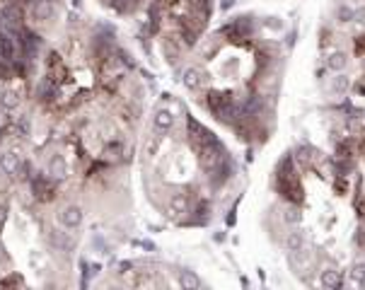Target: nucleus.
Segmentation results:
<instances>
[{
    "mask_svg": "<svg viewBox=\"0 0 365 290\" xmlns=\"http://www.w3.org/2000/svg\"><path fill=\"white\" fill-rule=\"evenodd\" d=\"M196 152H199V164H201V169H206V172H211L213 167H218L220 162L225 160V145L220 143V141H216V138H213L211 143L199 145Z\"/></svg>",
    "mask_w": 365,
    "mask_h": 290,
    "instance_id": "obj_1",
    "label": "nucleus"
},
{
    "mask_svg": "<svg viewBox=\"0 0 365 290\" xmlns=\"http://www.w3.org/2000/svg\"><path fill=\"white\" fill-rule=\"evenodd\" d=\"M208 80H211V75L203 71L201 66H191V68H186L184 75H182V82H184V87L186 90H191V92H199V90H203L206 85H208Z\"/></svg>",
    "mask_w": 365,
    "mask_h": 290,
    "instance_id": "obj_2",
    "label": "nucleus"
},
{
    "mask_svg": "<svg viewBox=\"0 0 365 290\" xmlns=\"http://www.w3.org/2000/svg\"><path fill=\"white\" fill-rule=\"evenodd\" d=\"M186 126H189V141H191V145L194 147H199V145H206L211 143L216 136L199 121V119H194V116H189V121H186Z\"/></svg>",
    "mask_w": 365,
    "mask_h": 290,
    "instance_id": "obj_3",
    "label": "nucleus"
},
{
    "mask_svg": "<svg viewBox=\"0 0 365 290\" xmlns=\"http://www.w3.org/2000/svg\"><path fill=\"white\" fill-rule=\"evenodd\" d=\"M225 32L230 34V39H247L252 32H254V22H252V17H237V19H232V24H227L225 27Z\"/></svg>",
    "mask_w": 365,
    "mask_h": 290,
    "instance_id": "obj_4",
    "label": "nucleus"
},
{
    "mask_svg": "<svg viewBox=\"0 0 365 290\" xmlns=\"http://www.w3.org/2000/svg\"><path fill=\"white\" fill-rule=\"evenodd\" d=\"M32 191H34V196H36V199H41V201H51V199H54V191H56V184H54L49 177L36 174V177L32 179Z\"/></svg>",
    "mask_w": 365,
    "mask_h": 290,
    "instance_id": "obj_5",
    "label": "nucleus"
},
{
    "mask_svg": "<svg viewBox=\"0 0 365 290\" xmlns=\"http://www.w3.org/2000/svg\"><path fill=\"white\" fill-rule=\"evenodd\" d=\"M351 63V56L346 51H329L324 56V68L329 72H344Z\"/></svg>",
    "mask_w": 365,
    "mask_h": 290,
    "instance_id": "obj_6",
    "label": "nucleus"
},
{
    "mask_svg": "<svg viewBox=\"0 0 365 290\" xmlns=\"http://www.w3.org/2000/svg\"><path fill=\"white\" fill-rule=\"evenodd\" d=\"M319 286H322V288H329V290H339L341 286H344L341 271L334 269V266H327V269L319 273Z\"/></svg>",
    "mask_w": 365,
    "mask_h": 290,
    "instance_id": "obj_7",
    "label": "nucleus"
},
{
    "mask_svg": "<svg viewBox=\"0 0 365 290\" xmlns=\"http://www.w3.org/2000/svg\"><path fill=\"white\" fill-rule=\"evenodd\" d=\"M19 46H22V51H24V56L27 58H32L34 54H36V49L41 46V39L36 36V34H32L29 29H19Z\"/></svg>",
    "mask_w": 365,
    "mask_h": 290,
    "instance_id": "obj_8",
    "label": "nucleus"
},
{
    "mask_svg": "<svg viewBox=\"0 0 365 290\" xmlns=\"http://www.w3.org/2000/svg\"><path fill=\"white\" fill-rule=\"evenodd\" d=\"M58 220H61L63 227L75 230V227H80V222H82V208H80V206H68L63 213H58Z\"/></svg>",
    "mask_w": 365,
    "mask_h": 290,
    "instance_id": "obj_9",
    "label": "nucleus"
},
{
    "mask_svg": "<svg viewBox=\"0 0 365 290\" xmlns=\"http://www.w3.org/2000/svg\"><path fill=\"white\" fill-rule=\"evenodd\" d=\"M172 126H174V114L169 109H157L155 116H152V128L160 131V133H167Z\"/></svg>",
    "mask_w": 365,
    "mask_h": 290,
    "instance_id": "obj_10",
    "label": "nucleus"
},
{
    "mask_svg": "<svg viewBox=\"0 0 365 290\" xmlns=\"http://www.w3.org/2000/svg\"><path fill=\"white\" fill-rule=\"evenodd\" d=\"M19 167H22L19 155H15V152H2V155H0V172H2V174L15 177V174L19 172Z\"/></svg>",
    "mask_w": 365,
    "mask_h": 290,
    "instance_id": "obj_11",
    "label": "nucleus"
},
{
    "mask_svg": "<svg viewBox=\"0 0 365 290\" xmlns=\"http://www.w3.org/2000/svg\"><path fill=\"white\" fill-rule=\"evenodd\" d=\"M348 90H351V77H348V75L336 72V75L329 80V92H331L334 97H344V94H348Z\"/></svg>",
    "mask_w": 365,
    "mask_h": 290,
    "instance_id": "obj_12",
    "label": "nucleus"
},
{
    "mask_svg": "<svg viewBox=\"0 0 365 290\" xmlns=\"http://www.w3.org/2000/svg\"><path fill=\"white\" fill-rule=\"evenodd\" d=\"M305 247H307V235H305V230H291L288 237H286V249H288V254L300 252V249H305Z\"/></svg>",
    "mask_w": 365,
    "mask_h": 290,
    "instance_id": "obj_13",
    "label": "nucleus"
},
{
    "mask_svg": "<svg viewBox=\"0 0 365 290\" xmlns=\"http://www.w3.org/2000/svg\"><path fill=\"white\" fill-rule=\"evenodd\" d=\"M169 211H172V216L189 213V196H186L184 191L174 194V196H172V201H169Z\"/></svg>",
    "mask_w": 365,
    "mask_h": 290,
    "instance_id": "obj_14",
    "label": "nucleus"
},
{
    "mask_svg": "<svg viewBox=\"0 0 365 290\" xmlns=\"http://www.w3.org/2000/svg\"><path fill=\"white\" fill-rule=\"evenodd\" d=\"M179 286H182L184 290H196V288H201L203 283H201V278H199L194 271L182 269V271H179Z\"/></svg>",
    "mask_w": 365,
    "mask_h": 290,
    "instance_id": "obj_15",
    "label": "nucleus"
},
{
    "mask_svg": "<svg viewBox=\"0 0 365 290\" xmlns=\"http://www.w3.org/2000/svg\"><path fill=\"white\" fill-rule=\"evenodd\" d=\"M348 281L356 286V288L365 290V261H356L348 271Z\"/></svg>",
    "mask_w": 365,
    "mask_h": 290,
    "instance_id": "obj_16",
    "label": "nucleus"
},
{
    "mask_svg": "<svg viewBox=\"0 0 365 290\" xmlns=\"http://www.w3.org/2000/svg\"><path fill=\"white\" fill-rule=\"evenodd\" d=\"M336 22H339V24H351V22H356V7L341 2V5L336 7Z\"/></svg>",
    "mask_w": 365,
    "mask_h": 290,
    "instance_id": "obj_17",
    "label": "nucleus"
},
{
    "mask_svg": "<svg viewBox=\"0 0 365 290\" xmlns=\"http://www.w3.org/2000/svg\"><path fill=\"white\" fill-rule=\"evenodd\" d=\"M49 174H51L54 179H63V177H66V162H63L61 155H54V157H51V162H49Z\"/></svg>",
    "mask_w": 365,
    "mask_h": 290,
    "instance_id": "obj_18",
    "label": "nucleus"
},
{
    "mask_svg": "<svg viewBox=\"0 0 365 290\" xmlns=\"http://www.w3.org/2000/svg\"><path fill=\"white\" fill-rule=\"evenodd\" d=\"M283 222L291 225V227H297V225L302 222V213H300V208H297L295 203L286 206V211H283Z\"/></svg>",
    "mask_w": 365,
    "mask_h": 290,
    "instance_id": "obj_19",
    "label": "nucleus"
},
{
    "mask_svg": "<svg viewBox=\"0 0 365 290\" xmlns=\"http://www.w3.org/2000/svg\"><path fill=\"white\" fill-rule=\"evenodd\" d=\"M51 242H54L58 249H63V252L73 249V237H68V235L61 232V230H54V232H51Z\"/></svg>",
    "mask_w": 365,
    "mask_h": 290,
    "instance_id": "obj_20",
    "label": "nucleus"
},
{
    "mask_svg": "<svg viewBox=\"0 0 365 290\" xmlns=\"http://www.w3.org/2000/svg\"><path fill=\"white\" fill-rule=\"evenodd\" d=\"M34 17L49 19L51 17V0H34Z\"/></svg>",
    "mask_w": 365,
    "mask_h": 290,
    "instance_id": "obj_21",
    "label": "nucleus"
},
{
    "mask_svg": "<svg viewBox=\"0 0 365 290\" xmlns=\"http://www.w3.org/2000/svg\"><path fill=\"white\" fill-rule=\"evenodd\" d=\"M15 56V46H12V41L5 36V34H0V58L2 61H10Z\"/></svg>",
    "mask_w": 365,
    "mask_h": 290,
    "instance_id": "obj_22",
    "label": "nucleus"
},
{
    "mask_svg": "<svg viewBox=\"0 0 365 290\" xmlns=\"http://www.w3.org/2000/svg\"><path fill=\"white\" fill-rule=\"evenodd\" d=\"M17 104H19V94L12 92V90H7V92L2 94V107H5V109H15Z\"/></svg>",
    "mask_w": 365,
    "mask_h": 290,
    "instance_id": "obj_23",
    "label": "nucleus"
},
{
    "mask_svg": "<svg viewBox=\"0 0 365 290\" xmlns=\"http://www.w3.org/2000/svg\"><path fill=\"white\" fill-rule=\"evenodd\" d=\"M334 191H336L339 196H346V191H348V181H346L344 177H339V179L334 181Z\"/></svg>",
    "mask_w": 365,
    "mask_h": 290,
    "instance_id": "obj_24",
    "label": "nucleus"
},
{
    "mask_svg": "<svg viewBox=\"0 0 365 290\" xmlns=\"http://www.w3.org/2000/svg\"><path fill=\"white\" fill-rule=\"evenodd\" d=\"M264 24H266L269 29H283V22H281L278 17H269V19H266Z\"/></svg>",
    "mask_w": 365,
    "mask_h": 290,
    "instance_id": "obj_25",
    "label": "nucleus"
},
{
    "mask_svg": "<svg viewBox=\"0 0 365 290\" xmlns=\"http://www.w3.org/2000/svg\"><path fill=\"white\" fill-rule=\"evenodd\" d=\"M17 128H19V131H22V136H27V133H29V121H27V119H24V116H22V119H19V121H17Z\"/></svg>",
    "mask_w": 365,
    "mask_h": 290,
    "instance_id": "obj_26",
    "label": "nucleus"
},
{
    "mask_svg": "<svg viewBox=\"0 0 365 290\" xmlns=\"http://www.w3.org/2000/svg\"><path fill=\"white\" fill-rule=\"evenodd\" d=\"M0 286H22V278L12 276V278H7V281H0Z\"/></svg>",
    "mask_w": 365,
    "mask_h": 290,
    "instance_id": "obj_27",
    "label": "nucleus"
},
{
    "mask_svg": "<svg viewBox=\"0 0 365 290\" xmlns=\"http://www.w3.org/2000/svg\"><path fill=\"white\" fill-rule=\"evenodd\" d=\"M356 46H358V54H365V34L356 39Z\"/></svg>",
    "mask_w": 365,
    "mask_h": 290,
    "instance_id": "obj_28",
    "label": "nucleus"
},
{
    "mask_svg": "<svg viewBox=\"0 0 365 290\" xmlns=\"http://www.w3.org/2000/svg\"><path fill=\"white\" fill-rule=\"evenodd\" d=\"M5 218H7V206H5V203H0V227H2Z\"/></svg>",
    "mask_w": 365,
    "mask_h": 290,
    "instance_id": "obj_29",
    "label": "nucleus"
},
{
    "mask_svg": "<svg viewBox=\"0 0 365 290\" xmlns=\"http://www.w3.org/2000/svg\"><path fill=\"white\" fill-rule=\"evenodd\" d=\"M358 211H361V218H363V220H365V199H363V203L358 206Z\"/></svg>",
    "mask_w": 365,
    "mask_h": 290,
    "instance_id": "obj_30",
    "label": "nucleus"
},
{
    "mask_svg": "<svg viewBox=\"0 0 365 290\" xmlns=\"http://www.w3.org/2000/svg\"><path fill=\"white\" fill-rule=\"evenodd\" d=\"M232 2H235V0H222V10H227V7H230Z\"/></svg>",
    "mask_w": 365,
    "mask_h": 290,
    "instance_id": "obj_31",
    "label": "nucleus"
},
{
    "mask_svg": "<svg viewBox=\"0 0 365 290\" xmlns=\"http://www.w3.org/2000/svg\"><path fill=\"white\" fill-rule=\"evenodd\" d=\"M0 261H7V256L2 254V244H0Z\"/></svg>",
    "mask_w": 365,
    "mask_h": 290,
    "instance_id": "obj_32",
    "label": "nucleus"
},
{
    "mask_svg": "<svg viewBox=\"0 0 365 290\" xmlns=\"http://www.w3.org/2000/svg\"><path fill=\"white\" fill-rule=\"evenodd\" d=\"M0 27H2V17H0ZM0 34H2V32H0Z\"/></svg>",
    "mask_w": 365,
    "mask_h": 290,
    "instance_id": "obj_33",
    "label": "nucleus"
}]
</instances>
